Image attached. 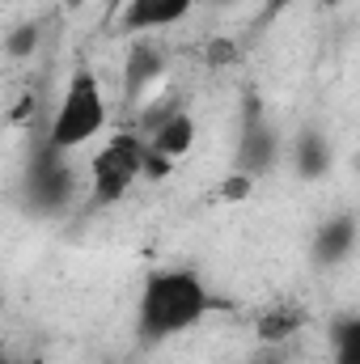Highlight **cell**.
I'll return each instance as SVG.
<instances>
[{
	"instance_id": "11",
	"label": "cell",
	"mask_w": 360,
	"mask_h": 364,
	"mask_svg": "<svg viewBox=\"0 0 360 364\" xmlns=\"http://www.w3.org/2000/svg\"><path fill=\"white\" fill-rule=\"evenodd\" d=\"M250 191H255V178H250L246 170H242V174H229L225 186H221V195H225V199H246Z\"/></svg>"
},
{
	"instance_id": "4",
	"label": "cell",
	"mask_w": 360,
	"mask_h": 364,
	"mask_svg": "<svg viewBox=\"0 0 360 364\" xmlns=\"http://www.w3.org/2000/svg\"><path fill=\"white\" fill-rule=\"evenodd\" d=\"M195 149V119L186 110H174L170 119H162L149 132V178H162L166 170H174V161H182Z\"/></svg>"
},
{
	"instance_id": "6",
	"label": "cell",
	"mask_w": 360,
	"mask_h": 364,
	"mask_svg": "<svg viewBox=\"0 0 360 364\" xmlns=\"http://www.w3.org/2000/svg\"><path fill=\"white\" fill-rule=\"evenodd\" d=\"M305 322H309V305L284 296V301H271L268 309L255 318V335H259L263 348H288L305 331Z\"/></svg>"
},
{
	"instance_id": "1",
	"label": "cell",
	"mask_w": 360,
	"mask_h": 364,
	"mask_svg": "<svg viewBox=\"0 0 360 364\" xmlns=\"http://www.w3.org/2000/svg\"><path fill=\"white\" fill-rule=\"evenodd\" d=\"M208 309H212V292L199 272L157 267L144 275L140 296H136V335H140V343L179 339L208 318Z\"/></svg>"
},
{
	"instance_id": "8",
	"label": "cell",
	"mask_w": 360,
	"mask_h": 364,
	"mask_svg": "<svg viewBox=\"0 0 360 364\" xmlns=\"http://www.w3.org/2000/svg\"><path fill=\"white\" fill-rule=\"evenodd\" d=\"M356 246V220L352 216H335L318 229V242H314V259L318 263H339L348 259Z\"/></svg>"
},
{
	"instance_id": "2",
	"label": "cell",
	"mask_w": 360,
	"mask_h": 364,
	"mask_svg": "<svg viewBox=\"0 0 360 364\" xmlns=\"http://www.w3.org/2000/svg\"><path fill=\"white\" fill-rule=\"evenodd\" d=\"M110 123V102L102 93V81L90 68H77L68 77V85L60 93L55 110H51V127H47V149L51 153H73L85 149L90 140L102 136V127Z\"/></svg>"
},
{
	"instance_id": "10",
	"label": "cell",
	"mask_w": 360,
	"mask_h": 364,
	"mask_svg": "<svg viewBox=\"0 0 360 364\" xmlns=\"http://www.w3.org/2000/svg\"><path fill=\"white\" fill-rule=\"evenodd\" d=\"M297 157H301V170H305V174H314V170H322V166H327V144H322L318 136H309V144L301 140V153H297Z\"/></svg>"
},
{
	"instance_id": "7",
	"label": "cell",
	"mask_w": 360,
	"mask_h": 364,
	"mask_svg": "<svg viewBox=\"0 0 360 364\" xmlns=\"http://www.w3.org/2000/svg\"><path fill=\"white\" fill-rule=\"evenodd\" d=\"M162 73H166V51L149 38V34H140L136 43H132V51H127V64H123V81H127V90H144V85H153V81H162Z\"/></svg>"
},
{
	"instance_id": "12",
	"label": "cell",
	"mask_w": 360,
	"mask_h": 364,
	"mask_svg": "<svg viewBox=\"0 0 360 364\" xmlns=\"http://www.w3.org/2000/svg\"><path fill=\"white\" fill-rule=\"evenodd\" d=\"M60 4H68V9H81V4H85V0H60Z\"/></svg>"
},
{
	"instance_id": "5",
	"label": "cell",
	"mask_w": 360,
	"mask_h": 364,
	"mask_svg": "<svg viewBox=\"0 0 360 364\" xmlns=\"http://www.w3.org/2000/svg\"><path fill=\"white\" fill-rule=\"evenodd\" d=\"M199 0H123L119 4V26L127 34H157V30H170L191 17Z\"/></svg>"
},
{
	"instance_id": "9",
	"label": "cell",
	"mask_w": 360,
	"mask_h": 364,
	"mask_svg": "<svg viewBox=\"0 0 360 364\" xmlns=\"http://www.w3.org/2000/svg\"><path fill=\"white\" fill-rule=\"evenodd\" d=\"M331 352H335V364H360V314L356 318H344L335 326Z\"/></svg>"
},
{
	"instance_id": "3",
	"label": "cell",
	"mask_w": 360,
	"mask_h": 364,
	"mask_svg": "<svg viewBox=\"0 0 360 364\" xmlns=\"http://www.w3.org/2000/svg\"><path fill=\"white\" fill-rule=\"evenodd\" d=\"M149 136L115 132L90 157V195L93 203H119L140 178H149Z\"/></svg>"
}]
</instances>
